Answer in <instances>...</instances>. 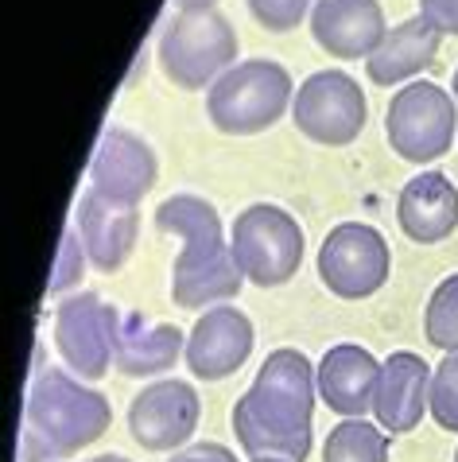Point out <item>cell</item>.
Masks as SVG:
<instances>
[{
  "instance_id": "obj_1",
  "label": "cell",
  "mask_w": 458,
  "mask_h": 462,
  "mask_svg": "<svg viewBox=\"0 0 458 462\" xmlns=\"http://www.w3.org/2000/svg\"><path fill=\"white\" fill-rule=\"evenodd\" d=\"M315 365L307 354L272 350L257 369V381L234 404V431L249 458L307 462L311 455V416H315Z\"/></svg>"
},
{
  "instance_id": "obj_2",
  "label": "cell",
  "mask_w": 458,
  "mask_h": 462,
  "mask_svg": "<svg viewBox=\"0 0 458 462\" xmlns=\"http://www.w3.org/2000/svg\"><path fill=\"white\" fill-rule=\"evenodd\" d=\"M156 226L183 241L171 264V300L187 311L218 307L241 295V268L234 261V245L222 237V217L198 195H171L156 207Z\"/></svg>"
},
{
  "instance_id": "obj_3",
  "label": "cell",
  "mask_w": 458,
  "mask_h": 462,
  "mask_svg": "<svg viewBox=\"0 0 458 462\" xmlns=\"http://www.w3.org/2000/svg\"><path fill=\"white\" fill-rule=\"evenodd\" d=\"M113 423V404L62 369L35 374L23 404L20 462H62L97 443Z\"/></svg>"
},
{
  "instance_id": "obj_4",
  "label": "cell",
  "mask_w": 458,
  "mask_h": 462,
  "mask_svg": "<svg viewBox=\"0 0 458 462\" xmlns=\"http://www.w3.org/2000/svg\"><path fill=\"white\" fill-rule=\"evenodd\" d=\"M296 101L291 74L272 59L229 67L206 94V117L225 136H252L272 128Z\"/></svg>"
},
{
  "instance_id": "obj_5",
  "label": "cell",
  "mask_w": 458,
  "mask_h": 462,
  "mask_svg": "<svg viewBox=\"0 0 458 462\" xmlns=\"http://www.w3.org/2000/svg\"><path fill=\"white\" fill-rule=\"evenodd\" d=\"M160 67L179 89H206L237 67V32L218 8L179 12L160 35Z\"/></svg>"
},
{
  "instance_id": "obj_6",
  "label": "cell",
  "mask_w": 458,
  "mask_h": 462,
  "mask_svg": "<svg viewBox=\"0 0 458 462\" xmlns=\"http://www.w3.org/2000/svg\"><path fill=\"white\" fill-rule=\"evenodd\" d=\"M234 261L257 288H279L303 264V226L284 207L252 202L234 222Z\"/></svg>"
},
{
  "instance_id": "obj_7",
  "label": "cell",
  "mask_w": 458,
  "mask_h": 462,
  "mask_svg": "<svg viewBox=\"0 0 458 462\" xmlns=\"http://www.w3.org/2000/svg\"><path fill=\"white\" fill-rule=\"evenodd\" d=\"M454 94L435 82H408L397 89L385 113V136L392 152L408 163H431L454 144Z\"/></svg>"
},
{
  "instance_id": "obj_8",
  "label": "cell",
  "mask_w": 458,
  "mask_h": 462,
  "mask_svg": "<svg viewBox=\"0 0 458 462\" xmlns=\"http://www.w3.org/2000/svg\"><path fill=\"white\" fill-rule=\"evenodd\" d=\"M392 273V253L380 229L365 222H342L323 237L319 280L338 300H365L385 288Z\"/></svg>"
},
{
  "instance_id": "obj_9",
  "label": "cell",
  "mask_w": 458,
  "mask_h": 462,
  "mask_svg": "<svg viewBox=\"0 0 458 462\" xmlns=\"http://www.w3.org/2000/svg\"><path fill=\"white\" fill-rule=\"evenodd\" d=\"M369 117L362 86L346 70H319L296 89L291 121L307 140L326 148H346L362 136Z\"/></svg>"
},
{
  "instance_id": "obj_10",
  "label": "cell",
  "mask_w": 458,
  "mask_h": 462,
  "mask_svg": "<svg viewBox=\"0 0 458 462\" xmlns=\"http://www.w3.org/2000/svg\"><path fill=\"white\" fill-rule=\"evenodd\" d=\"M121 307L105 303L94 291H78L59 303L55 311V346L74 374L82 381H97L113 365V346H117Z\"/></svg>"
},
{
  "instance_id": "obj_11",
  "label": "cell",
  "mask_w": 458,
  "mask_h": 462,
  "mask_svg": "<svg viewBox=\"0 0 458 462\" xmlns=\"http://www.w3.org/2000/svg\"><path fill=\"white\" fill-rule=\"evenodd\" d=\"M198 393L187 381H156L129 404V431L144 451H179L198 428Z\"/></svg>"
},
{
  "instance_id": "obj_12",
  "label": "cell",
  "mask_w": 458,
  "mask_h": 462,
  "mask_svg": "<svg viewBox=\"0 0 458 462\" xmlns=\"http://www.w3.org/2000/svg\"><path fill=\"white\" fill-rule=\"evenodd\" d=\"M252 323L245 311L229 303L206 307V315H198V323L187 335V365L198 381H225L234 377L252 354Z\"/></svg>"
},
{
  "instance_id": "obj_13",
  "label": "cell",
  "mask_w": 458,
  "mask_h": 462,
  "mask_svg": "<svg viewBox=\"0 0 458 462\" xmlns=\"http://www.w3.org/2000/svg\"><path fill=\"white\" fill-rule=\"evenodd\" d=\"M156 175H160L156 152L136 133H129V128H105V133H101L94 160H90V187L94 190L136 207V202L156 187Z\"/></svg>"
},
{
  "instance_id": "obj_14",
  "label": "cell",
  "mask_w": 458,
  "mask_h": 462,
  "mask_svg": "<svg viewBox=\"0 0 458 462\" xmlns=\"http://www.w3.org/2000/svg\"><path fill=\"white\" fill-rule=\"evenodd\" d=\"M74 229H78L90 264L101 268V273H117V268L133 256L140 217H136V207H129V202H117V199H109V195H101V190L90 187L78 199Z\"/></svg>"
},
{
  "instance_id": "obj_15",
  "label": "cell",
  "mask_w": 458,
  "mask_h": 462,
  "mask_svg": "<svg viewBox=\"0 0 458 462\" xmlns=\"http://www.w3.org/2000/svg\"><path fill=\"white\" fill-rule=\"evenodd\" d=\"M431 408V365L412 350H397L380 362L373 416L385 431H412Z\"/></svg>"
},
{
  "instance_id": "obj_16",
  "label": "cell",
  "mask_w": 458,
  "mask_h": 462,
  "mask_svg": "<svg viewBox=\"0 0 458 462\" xmlns=\"http://www.w3.org/2000/svg\"><path fill=\"white\" fill-rule=\"evenodd\" d=\"M311 32L330 59H369L389 28L377 0H315Z\"/></svg>"
},
{
  "instance_id": "obj_17",
  "label": "cell",
  "mask_w": 458,
  "mask_h": 462,
  "mask_svg": "<svg viewBox=\"0 0 458 462\" xmlns=\"http://www.w3.org/2000/svg\"><path fill=\"white\" fill-rule=\"evenodd\" d=\"M315 381H319V396L330 412H338L346 420H362L373 408L380 362L365 346L338 342L323 354L319 369H315Z\"/></svg>"
},
{
  "instance_id": "obj_18",
  "label": "cell",
  "mask_w": 458,
  "mask_h": 462,
  "mask_svg": "<svg viewBox=\"0 0 458 462\" xmlns=\"http://www.w3.org/2000/svg\"><path fill=\"white\" fill-rule=\"evenodd\" d=\"M397 222L419 245L447 241L458 229V187L443 171L412 175L397 199Z\"/></svg>"
},
{
  "instance_id": "obj_19",
  "label": "cell",
  "mask_w": 458,
  "mask_h": 462,
  "mask_svg": "<svg viewBox=\"0 0 458 462\" xmlns=\"http://www.w3.org/2000/svg\"><path fill=\"white\" fill-rule=\"evenodd\" d=\"M187 354V335L171 323H156L136 311H121L117 346H113V369L124 377H156L171 369Z\"/></svg>"
},
{
  "instance_id": "obj_20",
  "label": "cell",
  "mask_w": 458,
  "mask_h": 462,
  "mask_svg": "<svg viewBox=\"0 0 458 462\" xmlns=\"http://www.w3.org/2000/svg\"><path fill=\"white\" fill-rule=\"evenodd\" d=\"M439 55V32L431 28L424 16H412L385 32V40L373 55L365 59L369 82L377 86H397L404 79H416L419 70H427Z\"/></svg>"
},
{
  "instance_id": "obj_21",
  "label": "cell",
  "mask_w": 458,
  "mask_h": 462,
  "mask_svg": "<svg viewBox=\"0 0 458 462\" xmlns=\"http://www.w3.org/2000/svg\"><path fill=\"white\" fill-rule=\"evenodd\" d=\"M323 462H389V431L369 420H342L326 435Z\"/></svg>"
},
{
  "instance_id": "obj_22",
  "label": "cell",
  "mask_w": 458,
  "mask_h": 462,
  "mask_svg": "<svg viewBox=\"0 0 458 462\" xmlns=\"http://www.w3.org/2000/svg\"><path fill=\"white\" fill-rule=\"evenodd\" d=\"M424 335L443 354H458V273L431 291L424 311Z\"/></svg>"
},
{
  "instance_id": "obj_23",
  "label": "cell",
  "mask_w": 458,
  "mask_h": 462,
  "mask_svg": "<svg viewBox=\"0 0 458 462\" xmlns=\"http://www.w3.org/2000/svg\"><path fill=\"white\" fill-rule=\"evenodd\" d=\"M427 412L443 431H458V354H443V362L431 369Z\"/></svg>"
},
{
  "instance_id": "obj_24",
  "label": "cell",
  "mask_w": 458,
  "mask_h": 462,
  "mask_svg": "<svg viewBox=\"0 0 458 462\" xmlns=\"http://www.w3.org/2000/svg\"><path fill=\"white\" fill-rule=\"evenodd\" d=\"M86 249H82V241H78V229H62V241H59V261L55 268H50V280H47V295H59V291H67L74 288L82 280L86 273Z\"/></svg>"
},
{
  "instance_id": "obj_25",
  "label": "cell",
  "mask_w": 458,
  "mask_h": 462,
  "mask_svg": "<svg viewBox=\"0 0 458 462\" xmlns=\"http://www.w3.org/2000/svg\"><path fill=\"white\" fill-rule=\"evenodd\" d=\"M311 0H249V12L257 16L261 28L269 32H291L307 16Z\"/></svg>"
},
{
  "instance_id": "obj_26",
  "label": "cell",
  "mask_w": 458,
  "mask_h": 462,
  "mask_svg": "<svg viewBox=\"0 0 458 462\" xmlns=\"http://www.w3.org/2000/svg\"><path fill=\"white\" fill-rule=\"evenodd\" d=\"M419 16L439 35H458V0H419Z\"/></svg>"
},
{
  "instance_id": "obj_27",
  "label": "cell",
  "mask_w": 458,
  "mask_h": 462,
  "mask_svg": "<svg viewBox=\"0 0 458 462\" xmlns=\"http://www.w3.org/2000/svg\"><path fill=\"white\" fill-rule=\"evenodd\" d=\"M171 462H237V455L222 443H195V447H183L175 451Z\"/></svg>"
},
{
  "instance_id": "obj_28",
  "label": "cell",
  "mask_w": 458,
  "mask_h": 462,
  "mask_svg": "<svg viewBox=\"0 0 458 462\" xmlns=\"http://www.w3.org/2000/svg\"><path fill=\"white\" fill-rule=\"evenodd\" d=\"M175 5H179L183 12H210L218 0H175Z\"/></svg>"
},
{
  "instance_id": "obj_29",
  "label": "cell",
  "mask_w": 458,
  "mask_h": 462,
  "mask_svg": "<svg viewBox=\"0 0 458 462\" xmlns=\"http://www.w3.org/2000/svg\"><path fill=\"white\" fill-rule=\"evenodd\" d=\"M90 462H129L124 455H97V458H90Z\"/></svg>"
},
{
  "instance_id": "obj_30",
  "label": "cell",
  "mask_w": 458,
  "mask_h": 462,
  "mask_svg": "<svg viewBox=\"0 0 458 462\" xmlns=\"http://www.w3.org/2000/svg\"><path fill=\"white\" fill-rule=\"evenodd\" d=\"M249 462H284V458H249Z\"/></svg>"
},
{
  "instance_id": "obj_31",
  "label": "cell",
  "mask_w": 458,
  "mask_h": 462,
  "mask_svg": "<svg viewBox=\"0 0 458 462\" xmlns=\"http://www.w3.org/2000/svg\"><path fill=\"white\" fill-rule=\"evenodd\" d=\"M454 101H458V70H454Z\"/></svg>"
},
{
  "instance_id": "obj_32",
  "label": "cell",
  "mask_w": 458,
  "mask_h": 462,
  "mask_svg": "<svg viewBox=\"0 0 458 462\" xmlns=\"http://www.w3.org/2000/svg\"><path fill=\"white\" fill-rule=\"evenodd\" d=\"M454 462H458V451H454Z\"/></svg>"
}]
</instances>
